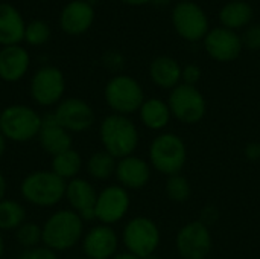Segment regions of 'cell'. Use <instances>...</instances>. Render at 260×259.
<instances>
[{"label":"cell","mask_w":260,"mask_h":259,"mask_svg":"<svg viewBox=\"0 0 260 259\" xmlns=\"http://www.w3.org/2000/svg\"><path fill=\"white\" fill-rule=\"evenodd\" d=\"M6 143H8V140H6L5 136L0 133V159L3 157V154H5V151H6Z\"/></svg>","instance_id":"cell-38"},{"label":"cell","mask_w":260,"mask_h":259,"mask_svg":"<svg viewBox=\"0 0 260 259\" xmlns=\"http://www.w3.org/2000/svg\"><path fill=\"white\" fill-rule=\"evenodd\" d=\"M67 182L50 169H37L23 177L20 195L35 208H55L64 200Z\"/></svg>","instance_id":"cell-3"},{"label":"cell","mask_w":260,"mask_h":259,"mask_svg":"<svg viewBox=\"0 0 260 259\" xmlns=\"http://www.w3.org/2000/svg\"><path fill=\"white\" fill-rule=\"evenodd\" d=\"M168 104L172 118L184 125H195L201 122L207 111L204 95L195 85H187L183 82L171 90Z\"/></svg>","instance_id":"cell-9"},{"label":"cell","mask_w":260,"mask_h":259,"mask_svg":"<svg viewBox=\"0 0 260 259\" xmlns=\"http://www.w3.org/2000/svg\"><path fill=\"white\" fill-rule=\"evenodd\" d=\"M149 165L157 172L171 177L181 174L187 163V147L175 133H160L149 145Z\"/></svg>","instance_id":"cell-4"},{"label":"cell","mask_w":260,"mask_h":259,"mask_svg":"<svg viewBox=\"0 0 260 259\" xmlns=\"http://www.w3.org/2000/svg\"><path fill=\"white\" fill-rule=\"evenodd\" d=\"M20 259H59L58 258V253L53 252L52 249L46 247V246H37L34 249H29V250H24L21 253Z\"/></svg>","instance_id":"cell-31"},{"label":"cell","mask_w":260,"mask_h":259,"mask_svg":"<svg viewBox=\"0 0 260 259\" xmlns=\"http://www.w3.org/2000/svg\"><path fill=\"white\" fill-rule=\"evenodd\" d=\"M181 70L183 67L177 60L171 56H157L149 67L151 79L160 89L172 90L181 84Z\"/></svg>","instance_id":"cell-22"},{"label":"cell","mask_w":260,"mask_h":259,"mask_svg":"<svg viewBox=\"0 0 260 259\" xmlns=\"http://www.w3.org/2000/svg\"><path fill=\"white\" fill-rule=\"evenodd\" d=\"M94 20V8L87 0H72L64 5L59 14V26L67 35L85 34Z\"/></svg>","instance_id":"cell-17"},{"label":"cell","mask_w":260,"mask_h":259,"mask_svg":"<svg viewBox=\"0 0 260 259\" xmlns=\"http://www.w3.org/2000/svg\"><path fill=\"white\" fill-rule=\"evenodd\" d=\"M113 259H142L139 258V256H136V255H133V253H129V252H117L114 256H113Z\"/></svg>","instance_id":"cell-37"},{"label":"cell","mask_w":260,"mask_h":259,"mask_svg":"<svg viewBox=\"0 0 260 259\" xmlns=\"http://www.w3.org/2000/svg\"><path fill=\"white\" fill-rule=\"evenodd\" d=\"M122 2H125L128 5H145V3H148L151 0H122Z\"/></svg>","instance_id":"cell-39"},{"label":"cell","mask_w":260,"mask_h":259,"mask_svg":"<svg viewBox=\"0 0 260 259\" xmlns=\"http://www.w3.org/2000/svg\"><path fill=\"white\" fill-rule=\"evenodd\" d=\"M212 246L210 229L200 220L186 223L175 237V249L181 259H207Z\"/></svg>","instance_id":"cell-10"},{"label":"cell","mask_w":260,"mask_h":259,"mask_svg":"<svg viewBox=\"0 0 260 259\" xmlns=\"http://www.w3.org/2000/svg\"><path fill=\"white\" fill-rule=\"evenodd\" d=\"M26 21L20 11L6 2L0 3V46H14L24 41Z\"/></svg>","instance_id":"cell-21"},{"label":"cell","mask_w":260,"mask_h":259,"mask_svg":"<svg viewBox=\"0 0 260 259\" xmlns=\"http://www.w3.org/2000/svg\"><path fill=\"white\" fill-rule=\"evenodd\" d=\"M41 114L26 104H11L0 110V133L8 142L27 143L38 137Z\"/></svg>","instance_id":"cell-5"},{"label":"cell","mask_w":260,"mask_h":259,"mask_svg":"<svg viewBox=\"0 0 260 259\" xmlns=\"http://www.w3.org/2000/svg\"><path fill=\"white\" fill-rule=\"evenodd\" d=\"M207 53L221 63L233 61L239 56L242 49V40L227 27H216L206 35L204 41Z\"/></svg>","instance_id":"cell-19"},{"label":"cell","mask_w":260,"mask_h":259,"mask_svg":"<svg viewBox=\"0 0 260 259\" xmlns=\"http://www.w3.org/2000/svg\"><path fill=\"white\" fill-rule=\"evenodd\" d=\"M15 241L18 246H21L24 250L34 249L40 244H43V234H41V226L32 223V221H24L17 231H15Z\"/></svg>","instance_id":"cell-29"},{"label":"cell","mask_w":260,"mask_h":259,"mask_svg":"<svg viewBox=\"0 0 260 259\" xmlns=\"http://www.w3.org/2000/svg\"><path fill=\"white\" fill-rule=\"evenodd\" d=\"M242 43L247 44L250 49L257 50L260 49V26H251L242 38Z\"/></svg>","instance_id":"cell-33"},{"label":"cell","mask_w":260,"mask_h":259,"mask_svg":"<svg viewBox=\"0 0 260 259\" xmlns=\"http://www.w3.org/2000/svg\"><path fill=\"white\" fill-rule=\"evenodd\" d=\"M120 241L126 252L145 259L154 253L161 241L158 226L149 217H134L123 226Z\"/></svg>","instance_id":"cell-7"},{"label":"cell","mask_w":260,"mask_h":259,"mask_svg":"<svg viewBox=\"0 0 260 259\" xmlns=\"http://www.w3.org/2000/svg\"><path fill=\"white\" fill-rule=\"evenodd\" d=\"M5 253V238H3V232H0V259L3 258Z\"/></svg>","instance_id":"cell-40"},{"label":"cell","mask_w":260,"mask_h":259,"mask_svg":"<svg viewBox=\"0 0 260 259\" xmlns=\"http://www.w3.org/2000/svg\"><path fill=\"white\" fill-rule=\"evenodd\" d=\"M99 140L108 154L120 160L133 156L139 147V128L129 116L111 113L99 124Z\"/></svg>","instance_id":"cell-2"},{"label":"cell","mask_w":260,"mask_h":259,"mask_svg":"<svg viewBox=\"0 0 260 259\" xmlns=\"http://www.w3.org/2000/svg\"><path fill=\"white\" fill-rule=\"evenodd\" d=\"M200 78H201V69L197 64H187L186 67H183V70H181L183 84L197 87V82L200 81Z\"/></svg>","instance_id":"cell-32"},{"label":"cell","mask_w":260,"mask_h":259,"mask_svg":"<svg viewBox=\"0 0 260 259\" xmlns=\"http://www.w3.org/2000/svg\"><path fill=\"white\" fill-rule=\"evenodd\" d=\"M82 259H88V258H82Z\"/></svg>","instance_id":"cell-43"},{"label":"cell","mask_w":260,"mask_h":259,"mask_svg":"<svg viewBox=\"0 0 260 259\" xmlns=\"http://www.w3.org/2000/svg\"><path fill=\"white\" fill-rule=\"evenodd\" d=\"M253 15V9L245 2H232L221 11V21L227 29H238L245 26Z\"/></svg>","instance_id":"cell-27"},{"label":"cell","mask_w":260,"mask_h":259,"mask_svg":"<svg viewBox=\"0 0 260 259\" xmlns=\"http://www.w3.org/2000/svg\"><path fill=\"white\" fill-rule=\"evenodd\" d=\"M53 114L59 125L72 134L88 131L96 122L93 107L81 98H64L55 107Z\"/></svg>","instance_id":"cell-12"},{"label":"cell","mask_w":260,"mask_h":259,"mask_svg":"<svg viewBox=\"0 0 260 259\" xmlns=\"http://www.w3.org/2000/svg\"><path fill=\"white\" fill-rule=\"evenodd\" d=\"M98 191L96 188L82 177H76L66 185V195L64 200L69 203L70 209L75 211L84 223L94 221V206H96Z\"/></svg>","instance_id":"cell-15"},{"label":"cell","mask_w":260,"mask_h":259,"mask_svg":"<svg viewBox=\"0 0 260 259\" xmlns=\"http://www.w3.org/2000/svg\"><path fill=\"white\" fill-rule=\"evenodd\" d=\"M82 166H84V160H82L81 154L76 150L70 148L64 153H59L52 157L50 171H53L62 180L70 182V180L79 177Z\"/></svg>","instance_id":"cell-24"},{"label":"cell","mask_w":260,"mask_h":259,"mask_svg":"<svg viewBox=\"0 0 260 259\" xmlns=\"http://www.w3.org/2000/svg\"><path fill=\"white\" fill-rule=\"evenodd\" d=\"M129 208V191H126L120 185H108L98 192L94 206L96 221H99L101 224L114 226L128 215Z\"/></svg>","instance_id":"cell-11"},{"label":"cell","mask_w":260,"mask_h":259,"mask_svg":"<svg viewBox=\"0 0 260 259\" xmlns=\"http://www.w3.org/2000/svg\"><path fill=\"white\" fill-rule=\"evenodd\" d=\"M43 246L56 253L67 252L82 241L84 221L72 209H58L52 212L41 226Z\"/></svg>","instance_id":"cell-1"},{"label":"cell","mask_w":260,"mask_h":259,"mask_svg":"<svg viewBox=\"0 0 260 259\" xmlns=\"http://www.w3.org/2000/svg\"><path fill=\"white\" fill-rule=\"evenodd\" d=\"M165 192H166V195H168V198L171 202H174V203H186L192 195V185L183 174L171 176L166 180Z\"/></svg>","instance_id":"cell-28"},{"label":"cell","mask_w":260,"mask_h":259,"mask_svg":"<svg viewBox=\"0 0 260 259\" xmlns=\"http://www.w3.org/2000/svg\"><path fill=\"white\" fill-rule=\"evenodd\" d=\"M151 174L152 168L149 162L133 154L117 160L114 177L117 180V185H120L126 191H139L149 183Z\"/></svg>","instance_id":"cell-16"},{"label":"cell","mask_w":260,"mask_h":259,"mask_svg":"<svg viewBox=\"0 0 260 259\" xmlns=\"http://www.w3.org/2000/svg\"><path fill=\"white\" fill-rule=\"evenodd\" d=\"M30 67V55L21 44L0 47V79L5 82H18Z\"/></svg>","instance_id":"cell-20"},{"label":"cell","mask_w":260,"mask_h":259,"mask_svg":"<svg viewBox=\"0 0 260 259\" xmlns=\"http://www.w3.org/2000/svg\"><path fill=\"white\" fill-rule=\"evenodd\" d=\"M244 156L250 162H259L260 160V143L259 142H250L244 148Z\"/></svg>","instance_id":"cell-34"},{"label":"cell","mask_w":260,"mask_h":259,"mask_svg":"<svg viewBox=\"0 0 260 259\" xmlns=\"http://www.w3.org/2000/svg\"><path fill=\"white\" fill-rule=\"evenodd\" d=\"M104 98L113 113L123 116L137 113L146 99L139 81L128 75L113 76L104 89Z\"/></svg>","instance_id":"cell-6"},{"label":"cell","mask_w":260,"mask_h":259,"mask_svg":"<svg viewBox=\"0 0 260 259\" xmlns=\"http://www.w3.org/2000/svg\"><path fill=\"white\" fill-rule=\"evenodd\" d=\"M82 252L88 259H113L119 250L120 238L113 226L96 224L82 237Z\"/></svg>","instance_id":"cell-13"},{"label":"cell","mask_w":260,"mask_h":259,"mask_svg":"<svg viewBox=\"0 0 260 259\" xmlns=\"http://www.w3.org/2000/svg\"><path fill=\"white\" fill-rule=\"evenodd\" d=\"M145 259H160V256H158L157 253H154V255H151V256H148V258Z\"/></svg>","instance_id":"cell-42"},{"label":"cell","mask_w":260,"mask_h":259,"mask_svg":"<svg viewBox=\"0 0 260 259\" xmlns=\"http://www.w3.org/2000/svg\"><path fill=\"white\" fill-rule=\"evenodd\" d=\"M66 93V76L56 66H41L29 82L30 99L40 107H56Z\"/></svg>","instance_id":"cell-8"},{"label":"cell","mask_w":260,"mask_h":259,"mask_svg":"<svg viewBox=\"0 0 260 259\" xmlns=\"http://www.w3.org/2000/svg\"><path fill=\"white\" fill-rule=\"evenodd\" d=\"M216 218H218V212H216V209H215V208H212V206H207V208H204V211H203V214H201L200 221H203L206 226H209L210 223H215V221H216Z\"/></svg>","instance_id":"cell-35"},{"label":"cell","mask_w":260,"mask_h":259,"mask_svg":"<svg viewBox=\"0 0 260 259\" xmlns=\"http://www.w3.org/2000/svg\"><path fill=\"white\" fill-rule=\"evenodd\" d=\"M50 35H52L50 26L44 20L37 18V20H32V21L26 23L24 41L29 46H35V47L37 46H43V44H46L50 40Z\"/></svg>","instance_id":"cell-30"},{"label":"cell","mask_w":260,"mask_h":259,"mask_svg":"<svg viewBox=\"0 0 260 259\" xmlns=\"http://www.w3.org/2000/svg\"><path fill=\"white\" fill-rule=\"evenodd\" d=\"M26 221V208L12 198L0 202V232L17 231Z\"/></svg>","instance_id":"cell-26"},{"label":"cell","mask_w":260,"mask_h":259,"mask_svg":"<svg viewBox=\"0 0 260 259\" xmlns=\"http://www.w3.org/2000/svg\"><path fill=\"white\" fill-rule=\"evenodd\" d=\"M172 20L177 32L189 41H197L209 32V21L206 14L198 5L192 2H183L177 5L172 14Z\"/></svg>","instance_id":"cell-14"},{"label":"cell","mask_w":260,"mask_h":259,"mask_svg":"<svg viewBox=\"0 0 260 259\" xmlns=\"http://www.w3.org/2000/svg\"><path fill=\"white\" fill-rule=\"evenodd\" d=\"M37 140L41 150L50 154L52 157L70 150L73 143L72 133H69L64 127L59 125L53 111L41 116V128H40Z\"/></svg>","instance_id":"cell-18"},{"label":"cell","mask_w":260,"mask_h":259,"mask_svg":"<svg viewBox=\"0 0 260 259\" xmlns=\"http://www.w3.org/2000/svg\"><path fill=\"white\" fill-rule=\"evenodd\" d=\"M139 116L143 127L151 131H163L172 119L169 104L160 98L145 99L139 110Z\"/></svg>","instance_id":"cell-23"},{"label":"cell","mask_w":260,"mask_h":259,"mask_svg":"<svg viewBox=\"0 0 260 259\" xmlns=\"http://www.w3.org/2000/svg\"><path fill=\"white\" fill-rule=\"evenodd\" d=\"M154 2H155V3H158V5H166L169 0H154Z\"/></svg>","instance_id":"cell-41"},{"label":"cell","mask_w":260,"mask_h":259,"mask_svg":"<svg viewBox=\"0 0 260 259\" xmlns=\"http://www.w3.org/2000/svg\"><path fill=\"white\" fill-rule=\"evenodd\" d=\"M6 189H8L6 177H5L3 172L0 171V202H2L3 198H6Z\"/></svg>","instance_id":"cell-36"},{"label":"cell","mask_w":260,"mask_h":259,"mask_svg":"<svg viewBox=\"0 0 260 259\" xmlns=\"http://www.w3.org/2000/svg\"><path fill=\"white\" fill-rule=\"evenodd\" d=\"M116 166H117V159H114L111 154H108L104 150L93 153L85 162V169L88 176L98 182H105L114 177Z\"/></svg>","instance_id":"cell-25"}]
</instances>
